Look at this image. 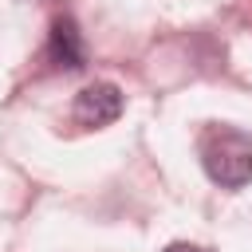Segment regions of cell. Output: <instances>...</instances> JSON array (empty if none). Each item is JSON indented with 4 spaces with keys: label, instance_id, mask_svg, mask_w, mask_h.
Returning <instances> with one entry per match:
<instances>
[{
    "label": "cell",
    "instance_id": "1",
    "mask_svg": "<svg viewBox=\"0 0 252 252\" xmlns=\"http://www.w3.org/2000/svg\"><path fill=\"white\" fill-rule=\"evenodd\" d=\"M201 165L224 189H244L252 181V138L236 126H213L201 138Z\"/></svg>",
    "mask_w": 252,
    "mask_h": 252
},
{
    "label": "cell",
    "instance_id": "2",
    "mask_svg": "<svg viewBox=\"0 0 252 252\" xmlns=\"http://www.w3.org/2000/svg\"><path fill=\"white\" fill-rule=\"evenodd\" d=\"M122 114V91L114 83H87L75 102H71V118L75 126L83 130H98V126H110L114 118Z\"/></svg>",
    "mask_w": 252,
    "mask_h": 252
},
{
    "label": "cell",
    "instance_id": "3",
    "mask_svg": "<svg viewBox=\"0 0 252 252\" xmlns=\"http://www.w3.org/2000/svg\"><path fill=\"white\" fill-rule=\"evenodd\" d=\"M47 51H51V59H55L59 67H71V71H79V67L87 63V47H83V35H79V28H75L71 16H63V20L51 24V43H47Z\"/></svg>",
    "mask_w": 252,
    "mask_h": 252
},
{
    "label": "cell",
    "instance_id": "4",
    "mask_svg": "<svg viewBox=\"0 0 252 252\" xmlns=\"http://www.w3.org/2000/svg\"><path fill=\"white\" fill-rule=\"evenodd\" d=\"M161 252H205V248H197V244H189V240H173V244H165Z\"/></svg>",
    "mask_w": 252,
    "mask_h": 252
}]
</instances>
